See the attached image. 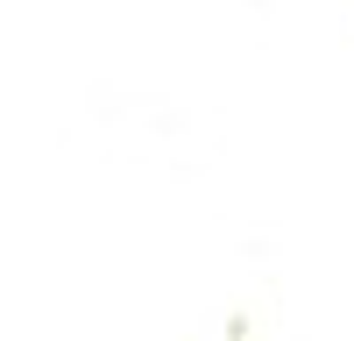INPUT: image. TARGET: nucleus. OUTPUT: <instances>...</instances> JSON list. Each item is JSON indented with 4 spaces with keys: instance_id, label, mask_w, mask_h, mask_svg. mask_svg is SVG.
Listing matches in <instances>:
<instances>
[]
</instances>
